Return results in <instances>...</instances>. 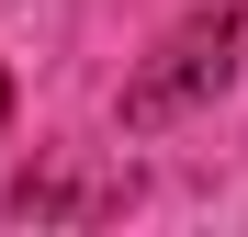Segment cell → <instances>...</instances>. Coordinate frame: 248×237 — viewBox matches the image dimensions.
Listing matches in <instances>:
<instances>
[{
    "label": "cell",
    "mask_w": 248,
    "mask_h": 237,
    "mask_svg": "<svg viewBox=\"0 0 248 237\" xmlns=\"http://www.w3.org/2000/svg\"><path fill=\"white\" fill-rule=\"evenodd\" d=\"M237 46H248V12H192L170 46L124 79V125H170V113H192L203 91H226V79H237Z\"/></svg>",
    "instance_id": "cell-1"
},
{
    "label": "cell",
    "mask_w": 248,
    "mask_h": 237,
    "mask_svg": "<svg viewBox=\"0 0 248 237\" xmlns=\"http://www.w3.org/2000/svg\"><path fill=\"white\" fill-rule=\"evenodd\" d=\"M0 113H12V68H0Z\"/></svg>",
    "instance_id": "cell-2"
}]
</instances>
